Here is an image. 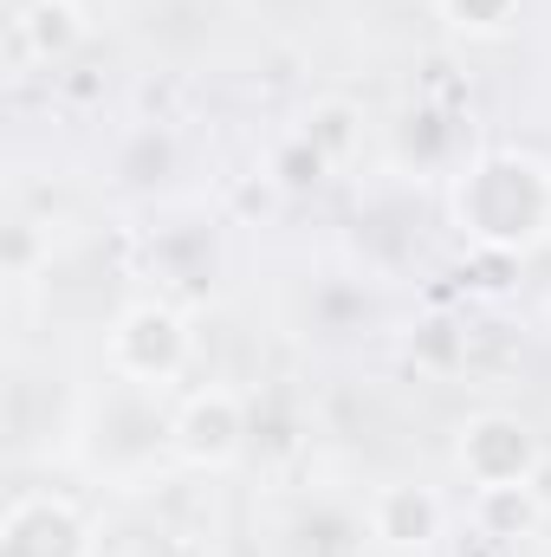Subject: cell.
Returning <instances> with one entry per match:
<instances>
[{
    "instance_id": "6da1fadb",
    "label": "cell",
    "mask_w": 551,
    "mask_h": 557,
    "mask_svg": "<svg viewBox=\"0 0 551 557\" xmlns=\"http://www.w3.org/2000/svg\"><path fill=\"white\" fill-rule=\"evenodd\" d=\"M448 221L467 247L519 260L551 240V162L532 149H480L448 182Z\"/></svg>"
},
{
    "instance_id": "7a4b0ae2",
    "label": "cell",
    "mask_w": 551,
    "mask_h": 557,
    "mask_svg": "<svg viewBox=\"0 0 551 557\" xmlns=\"http://www.w3.org/2000/svg\"><path fill=\"white\" fill-rule=\"evenodd\" d=\"M188 363H195V331H188V318L169 298L124 305L111 318V331H105V370L118 383H131V389H149L156 396V389L182 383Z\"/></svg>"
},
{
    "instance_id": "3957f363",
    "label": "cell",
    "mask_w": 551,
    "mask_h": 557,
    "mask_svg": "<svg viewBox=\"0 0 551 557\" xmlns=\"http://www.w3.org/2000/svg\"><path fill=\"white\" fill-rule=\"evenodd\" d=\"M247 441H254V409H247V396L228 389V383L188 389V396L175 403V416H169V454H175L188 473H228V467H241Z\"/></svg>"
},
{
    "instance_id": "277c9868",
    "label": "cell",
    "mask_w": 551,
    "mask_h": 557,
    "mask_svg": "<svg viewBox=\"0 0 551 557\" xmlns=\"http://www.w3.org/2000/svg\"><path fill=\"white\" fill-rule=\"evenodd\" d=\"M454 473H461L474 493H493V486H539V473H546V441L532 434V421L506 416V409H480V416L461 421V434H454Z\"/></svg>"
},
{
    "instance_id": "5b68a950",
    "label": "cell",
    "mask_w": 551,
    "mask_h": 557,
    "mask_svg": "<svg viewBox=\"0 0 551 557\" xmlns=\"http://www.w3.org/2000/svg\"><path fill=\"white\" fill-rule=\"evenodd\" d=\"M0 557H98V532L65 493H20L0 519Z\"/></svg>"
},
{
    "instance_id": "8992f818",
    "label": "cell",
    "mask_w": 551,
    "mask_h": 557,
    "mask_svg": "<svg viewBox=\"0 0 551 557\" xmlns=\"http://www.w3.org/2000/svg\"><path fill=\"white\" fill-rule=\"evenodd\" d=\"M364 532H370V545H383V552H396V557L428 552L434 539H448V499H441L434 486L390 480V486L370 493V506H364Z\"/></svg>"
},
{
    "instance_id": "52a82bcc",
    "label": "cell",
    "mask_w": 551,
    "mask_h": 557,
    "mask_svg": "<svg viewBox=\"0 0 551 557\" xmlns=\"http://www.w3.org/2000/svg\"><path fill=\"white\" fill-rule=\"evenodd\" d=\"M85 39H91V20L78 0H26L13 20V46L39 65H65Z\"/></svg>"
},
{
    "instance_id": "ba28073f",
    "label": "cell",
    "mask_w": 551,
    "mask_h": 557,
    "mask_svg": "<svg viewBox=\"0 0 551 557\" xmlns=\"http://www.w3.org/2000/svg\"><path fill=\"white\" fill-rule=\"evenodd\" d=\"M467 519H474L480 539L519 545V539H532V532L546 525V493H539V486H493V493H474Z\"/></svg>"
},
{
    "instance_id": "9c48e42d",
    "label": "cell",
    "mask_w": 551,
    "mask_h": 557,
    "mask_svg": "<svg viewBox=\"0 0 551 557\" xmlns=\"http://www.w3.org/2000/svg\"><path fill=\"white\" fill-rule=\"evenodd\" d=\"M292 137L305 143V149H318V162H325V169H344V162L357 156V143H364V117H357V104L325 98V104H311V111L298 117V131H292Z\"/></svg>"
},
{
    "instance_id": "30bf717a",
    "label": "cell",
    "mask_w": 551,
    "mask_h": 557,
    "mask_svg": "<svg viewBox=\"0 0 551 557\" xmlns=\"http://www.w3.org/2000/svg\"><path fill=\"white\" fill-rule=\"evenodd\" d=\"M441 20L467 39H500L513 20H519V0H434Z\"/></svg>"
}]
</instances>
